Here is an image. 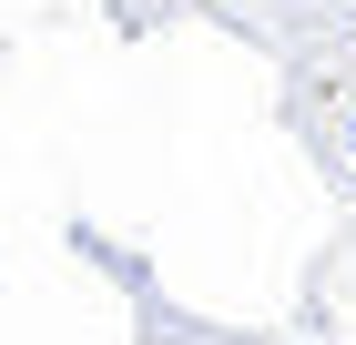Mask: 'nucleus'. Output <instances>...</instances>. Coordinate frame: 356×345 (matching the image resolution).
<instances>
[{
	"label": "nucleus",
	"mask_w": 356,
	"mask_h": 345,
	"mask_svg": "<svg viewBox=\"0 0 356 345\" xmlns=\"http://www.w3.org/2000/svg\"><path fill=\"white\" fill-rule=\"evenodd\" d=\"M346 153H356V102H346Z\"/></svg>",
	"instance_id": "obj_1"
}]
</instances>
